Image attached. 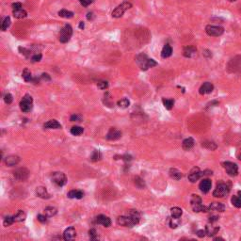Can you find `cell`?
I'll return each instance as SVG.
<instances>
[{
	"instance_id": "obj_48",
	"label": "cell",
	"mask_w": 241,
	"mask_h": 241,
	"mask_svg": "<svg viewBox=\"0 0 241 241\" xmlns=\"http://www.w3.org/2000/svg\"><path fill=\"white\" fill-rule=\"evenodd\" d=\"M47 216H46L45 214L44 215H42V214H40V215H38L37 216V219H38V220L40 221V222H42V223H44V222H46L47 221Z\"/></svg>"
},
{
	"instance_id": "obj_56",
	"label": "cell",
	"mask_w": 241,
	"mask_h": 241,
	"mask_svg": "<svg viewBox=\"0 0 241 241\" xmlns=\"http://www.w3.org/2000/svg\"><path fill=\"white\" fill-rule=\"evenodd\" d=\"M87 19H88L89 21L93 20V19H94V14H93L92 12H89V13L87 14Z\"/></svg>"
},
{
	"instance_id": "obj_10",
	"label": "cell",
	"mask_w": 241,
	"mask_h": 241,
	"mask_svg": "<svg viewBox=\"0 0 241 241\" xmlns=\"http://www.w3.org/2000/svg\"><path fill=\"white\" fill-rule=\"evenodd\" d=\"M29 175L28 170L26 168H18L13 172V176L16 180L18 181H25L27 179Z\"/></svg>"
},
{
	"instance_id": "obj_46",
	"label": "cell",
	"mask_w": 241,
	"mask_h": 241,
	"mask_svg": "<svg viewBox=\"0 0 241 241\" xmlns=\"http://www.w3.org/2000/svg\"><path fill=\"white\" fill-rule=\"evenodd\" d=\"M4 101H5V103L8 104V105H10V104L12 103L13 97H12V95L11 94V93H9V92L5 93V95H4Z\"/></svg>"
},
{
	"instance_id": "obj_60",
	"label": "cell",
	"mask_w": 241,
	"mask_h": 241,
	"mask_svg": "<svg viewBox=\"0 0 241 241\" xmlns=\"http://www.w3.org/2000/svg\"><path fill=\"white\" fill-rule=\"evenodd\" d=\"M229 1H236V0H229Z\"/></svg>"
},
{
	"instance_id": "obj_40",
	"label": "cell",
	"mask_w": 241,
	"mask_h": 241,
	"mask_svg": "<svg viewBox=\"0 0 241 241\" xmlns=\"http://www.w3.org/2000/svg\"><path fill=\"white\" fill-rule=\"evenodd\" d=\"M14 222H15L14 216H7L5 219H4L3 224H4L5 227H8V226H11V225L13 224Z\"/></svg>"
},
{
	"instance_id": "obj_12",
	"label": "cell",
	"mask_w": 241,
	"mask_h": 241,
	"mask_svg": "<svg viewBox=\"0 0 241 241\" xmlns=\"http://www.w3.org/2000/svg\"><path fill=\"white\" fill-rule=\"evenodd\" d=\"M204 175H205V172H201V170L198 167H194L193 169H191V170L189 173V180L191 183H195Z\"/></svg>"
},
{
	"instance_id": "obj_7",
	"label": "cell",
	"mask_w": 241,
	"mask_h": 241,
	"mask_svg": "<svg viewBox=\"0 0 241 241\" xmlns=\"http://www.w3.org/2000/svg\"><path fill=\"white\" fill-rule=\"evenodd\" d=\"M136 62L142 71H146V70H148L150 68V65H149L150 59H148V57L143 53L138 54V55L136 57Z\"/></svg>"
},
{
	"instance_id": "obj_5",
	"label": "cell",
	"mask_w": 241,
	"mask_h": 241,
	"mask_svg": "<svg viewBox=\"0 0 241 241\" xmlns=\"http://www.w3.org/2000/svg\"><path fill=\"white\" fill-rule=\"evenodd\" d=\"M51 180H52V182L55 184L57 186H59V188H61V186H63L66 184V182H67V177H66V175L63 173L56 172V173H52V175H51Z\"/></svg>"
},
{
	"instance_id": "obj_37",
	"label": "cell",
	"mask_w": 241,
	"mask_h": 241,
	"mask_svg": "<svg viewBox=\"0 0 241 241\" xmlns=\"http://www.w3.org/2000/svg\"><path fill=\"white\" fill-rule=\"evenodd\" d=\"M22 76H23V78H24V80L26 82H29V81H32V75H31V72L29 71V70L27 68H26L24 71H23L22 73Z\"/></svg>"
},
{
	"instance_id": "obj_9",
	"label": "cell",
	"mask_w": 241,
	"mask_h": 241,
	"mask_svg": "<svg viewBox=\"0 0 241 241\" xmlns=\"http://www.w3.org/2000/svg\"><path fill=\"white\" fill-rule=\"evenodd\" d=\"M117 223L121 226L124 227H133L137 225V222L132 219V217L127 215V216H120L117 219Z\"/></svg>"
},
{
	"instance_id": "obj_20",
	"label": "cell",
	"mask_w": 241,
	"mask_h": 241,
	"mask_svg": "<svg viewBox=\"0 0 241 241\" xmlns=\"http://www.w3.org/2000/svg\"><path fill=\"white\" fill-rule=\"evenodd\" d=\"M183 54L186 58H193L197 55V49L194 46H186L184 48Z\"/></svg>"
},
{
	"instance_id": "obj_41",
	"label": "cell",
	"mask_w": 241,
	"mask_h": 241,
	"mask_svg": "<svg viewBox=\"0 0 241 241\" xmlns=\"http://www.w3.org/2000/svg\"><path fill=\"white\" fill-rule=\"evenodd\" d=\"M118 106L121 108H127L130 106V101L127 98H122L118 101Z\"/></svg>"
},
{
	"instance_id": "obj_1",
	"label": "cell",
	"mask_w": 241,
	"mask_h": 241,
	"mask_svg": "<svg viewBox=\"0 0 241 241\" xmlns=\"http://www.w3.org/2000/svg\"><path fill=\"white\" fill-rule=\"evenodd\" d=\"M190 205L193 209L194 212H208V207L203 205V201H201V198L199 195L193 194L190 199Z\"/></svg>"
},
{
	"instance_id": "obj_50",
	"label": "cell",
	"mask_w": 241,
	"mask_h": 241,
	"mask_svg": "<svg viewBox=\"0 0 241 241\" xmlns=\"http://www.w3.org/2000/svg\"><path fill=\"white\" fill-rule=\"evenodd\" d=\"M70 121H71V122H80L81 121V118H80V116L76 115V114H74V115L71 116V118H70Z\"/></svg>"
},
{
	"instance_id": "obj_25",
	"label": "cell",
	"mask_w": 241,
	"mask_h": 241,
	"mask_svg": "<svg viewBox=\"0 0 241 241\" xmlns=\"http://www.w3.org/2000/svg\"><path fill=\"white\" fill-rule=\"evenodd\" d=\"M172 54H173V48H172V46H170V44H165L164 45V47H163L162 51H161V57L163 59H167V58H170V56H172Z\"/></svg>"
},
{
	"instance_id": "obj_58",
	"label": "cell",
	"mask_w": 241,
	"mask_h": 241,
	"mask_svg": "<svg viewBox=\"0 0 241 241\" xmlns=\"http://www.w3.org/2000/svg\"><path fill=\"white\" fill-rule=\"evenodd\" d=\"M214 239L215 240H223V238H221V237H215Z\"/></svg>"
},
{
	"instance_id": "obj_24",
	"label": "cell",
	"mask_w": 241,
	"mask_h": 241,
	"mask_svg": "<svg viewBox=\"0 0 241 241\" xmlns=\"http://www.w3.org/2000/svg\"><path fill=\"white\" fill-rule=\"evenodd\" d=\"M68 198L70 199H82L84 197V192L82 190H75L73 189L71 191H69L67 194Z\"/></svg>"
},
{
	"instance_id": "obj_23",
	"label": "cell",
	"mask_w": 241,
	"mask_h": 241,
	"mask_svg": "<svg viewBox=\"0 0 241 241\" xmlns=\"http://www.w3.org/2000/svg\"><path fill=\"white\" fill-rule=\"evenodd\" d=\"M194 144H195V141H194V139L192 138H186V139H184V141H183L182 148L185 151H189L191 148H193Z\"/></svg>"
},
{
	"instance_id": "obj_51",
	"label": "cell",
	"mask_w": 241,
	"mask_h": 241,
	"mask_svg": "<svg viewBox=\"0 0 241 241\" xmlns=\"http://www.w3.org/2000/svg\"><path fill=\"white\" fill-rule=\"evenodd\" d=\"M11 7H12V9L13 10H20V9H22V3H20V2H15V3H13L12 5H11Z\"/></svg>"
},
{
	"instance_id": "obj_4",
	"label": "cell",
	"mask_w": 241,
	"mask_h": 241,
	"mask_svg": "<svg viewBox=\"0 0 241 241\" xmlns=\"http://www.w3.org/2000/svg\"><path fill=\"white\" fill-rule=\"evenodd\" d=\"M132 8V4L130 2L124 1L122 2L121 5H119L118 7H116V9L112 11V17L114 18H120L122 17L123 13L125 12L127 10L131 9Z\"/></svg>"
},
{
	"instance_id": "obj_30",
	"label": "cell",
	"mask_w": 241,
	"mask_h": 241,
	"mask_svg": "<svg viewBox=\"0 0 241 241\" xmlns=\"http://www.w3.org/2000/svg\"><path fill=\"white\" fill-rule=\"evenodd\" d=\"M26 217H27V214L25 213V211H23V210H19L16 214L14 215V220H15V221H17V222L25 221Z\"/></svg>"
},
{
	"instance_id": "obj_19",
	"label": "cell",
	"mask_w": 241,
	"mask_h": 241,
	"mask_svg": "<svg viewBox=\"0 0 241 241\" xmlns=\"http://www.w3.org/2000/svg\"><path fill=\"white\" fill-rule=\"evenodd\" d=\"M36 194L38 197H40L42 199H49L50 198V194L48 193L47 189H46L44 186H39V188L36 189Z\"/></svg>"
},
{
	"instance_id": "obj_31",
	"label": "cell",
	"mask_w": 241,
	"mask_h": 241,
	"mask_svg": "<svg viewBox=\"0 0 241 241\" xmlns=\"http://www.w3.org/2000/svg\"><path fill=\"white\" fill-rule=\"evenodd\" d=\"M59 15L62 18H66V19H70V18H73L74 17V12L73 11H70L68 10H60L59 11Z\"/></svg>"
},
{
	"instance_id": "obj_52",
	"label": "cell",
	"mask_w": 241,
	"mask_h": 241,
	"mask_svg": "<svg viewBox=\"0 0 241 241\" xmlns=\"http://www.w3.org/2000/svg\"><path fill=\"white\" fill-rule=\"evenodd\" d=\"M41 78H42L43 80H44V81H50V80H51L50 75H49L48 74H45V73H43V74L41 75Z\"/></svg>"
},
{
	"instance_id": "obj_2",
	"label": "cell",
	"mask_w": 241,
	"mask_h": 241,
	"mask_svg": "<svg viewBox=\"0 0 241 241\" xmlns=\"http://www.w3.org/2000/svg\"><path fill=\"white\" fill-rule=\"evenodd\" d=\"M72 35H73V28H72L71 26L67 24V25H65L63 27L61 28L60 32H59V40L62 43H68L70 40H71Z\"/></svg>"
},
{
	"instance_id": "obj_22",
	"label": "cell",
	"mask_w": 241,
	"mask_h": 241,
	"mask_svg": "<svg viewBox=\"0 0 241 241\" xmlns=\"http://www.w3.org/2000/svg\"><path fill=\"white\" fill-rule=\"evenodd\" d=\"M43 126L44 128H47V129H60L61 124L57 120H50L47 122H45L43 124Z\"/></svg>"
},
{
	"instance_id": "obj_14",
	"label": "cell",
	"mask_w": 241,
	"mask_h": 241,
	"mask_svg": "<svg viewBox=\"0 0 241 241\" xmlns=\"http://www.w3.org/2000/svg\"><path fill=\"white\" fill-rule=\"evenodd\" d=\"M212 186V182L211 180H209L208 178H205V179H203L201 181L200 185H199V189L201 192L204 193H207L209 190L211 189Z\"/></svg>"
},
{
	"instance_id": "obj_11",
	"label": "cell",
	"mask_w": 241,
	"mask_h": 241,
	"mask_svg": "<svg viewBox=\"0 0 241 241\" xmlns=\"http://www.w3.org/2000/svg\"><path fill=\"white\" fill-rule=\"evenodd\" d=\"M223 168L224 170H226V173H228V175L230 176H236L238 173V168L236 166V164L230 161H226L223 163Z\"/></svg>"
},
{
	"instance_id": "obj_18",
	"label": "cell",
	"mask_w": 241,
	"mask_h": 241,
	"mask_svg": "<svg viewBox=\"0 0 241 241\" xmlns=\"http://www.w3.org/2000/svg\"><path fill=\"white\" fill-rule=\"evenodd\" d=\"M76 236V231L74 227H68L63 233V238L65 240H72Z\"/></svg>"
},
{
	"instance_id": "obj_57",
	"label": "cell",
	"mask_w": 241,
	"mask_h": 241,
	"mask_svg": "<svg viewBox=\"0 0 241 241\" xmlns=\"http://www.w3.org/2000/svg\"><path fill=\"white\" fill-rule=\"evenodd\" d=\"M85 27V24H84V22H80V24H79V28L80 29H83Z\"/></svg>"
},
{
	"instance_id": "obj_53",
	"label": "cell",
	"mask_w": 241,
	"mask_h": 241,
	"mask_svg": "<svg viewBox=\"0 0 241 241\" xmlns=\"http://www.w3.org/2000/svg\"><path fill=\"white\" fill-rule=\"evenodd\" d=\"M122 159L124 160L125 162H128V161H131L132 160V157L130 154H124V155H122Z\"/></svg>"
},
{
	"instance_id": "obj_36",
	"label": "cell",
	"mask_w": 241,
	"mask_h": 241,
	"mask_svg": "<svg viewBox=\"0 0 241 241\" xmlns=\"http://www.w3.org/2000/svg\"><path fill=\"white\" fill-rule=\"evenodd\" d=\"M11 18L9 16H6L3 20H2V23H1V30L2 31H6L8 28L10 27L11 26Z\"/></svg>"
},
{
	"instance_id": "obj_6",
	"label": "cell",
	"mask_w": 241,
	"mask_h": 241,
	"mask_svg": "<svg viewBox=\"0 0 241 241\" xmlns=\"http://www.w3.org/2000/svg\"><path fill=\"white\" fill-rule=\"evenodd\" d=\"M230 189L228 185L224 184V183H220L217 186V188L213 191V196L216 198H223L224 196H226L229 193Z\"/></svg>"
},
{
	"instance_id": "obj_59",
	"label": "cell",
	"mask_w": 241,
	"mask_h": 241,
	"mask_svg": "<svg viewBox=\"0 0 241 241\" xmlns=\"http://www.w3.org/2000/svg\"><path fill=\"white\" fill-rule=\"evenodd\" d=\"M238 159H239V160L241 161V153H240V154L238 155Z\"/></svg>"
},
{
	"instance_id": "obj_13",
	"label": "cell",
	"mask_w": 241,
	"mask_h": 241,
	"mask_svg": "<svg viewBox=\"0 0 241 241\" xmlns=\"http://www.w3.org/2000/svg\"><path fill=\"white\" fill-rule=\"evenodd\" d=\"M122 134L120 130L111 127L106 134V139H108V141H117V139L122 138Z\"/></svg>"
},
{
	"instance_id": "obj_34",
	"label": "cell",
	"mask_w": 241,
	"mask_h": 241,
	"mask_svg": "<svg viewBox=\"0 0 241 241\" xmlns=\"http://www.w3.org/2000/svg\"><path fill=\"white\" fill-rule=\"evenodd\" d=\"M180 223H181L180 217H173L172 219L170 220V221H169L170 227V228H173V229L177 228V227L180 225Z\"/></svg>"
},
{
	"instance_id": "obj_45",
	"label": "cell",
	"mask_w": 241,
	"mask_h": 241,
	"mask_svg": "<svg viewBox=\"0 0 241 241\" xmlns=\"http://www.w3.org/2000/svg\"><path fill=\"white\" fill-rule=\"evenodd\" d=\"M89 236L91 240H97L99 238L98 236V234H97V231L95 229H90L89 231Z\"/></svg>"
},
{
	"instance_id": "obj_17",
	"label": "cell",
	"mask_w": 241,
	"mask_h": 241,
	"mask_svg": "<svg viewBox=\"0 0 241 241\" xmlns=\"http://www.w3.org/2000/svg\"><path fill=\"white\" fill-rule=\"evenodd\" d=\"M20 162V157L18 155H14V154H11V155H9V157H7L5 158V163L7 166L9 167H13V166H16L18 163Z\"/></svg>"
},
{
	"instance_id": "obj_35",
	"label": "cell",
	"mask_w": 241,
	"mask_h": 241,
	"mask_svg": "<svg viewBox=\"0 0 241 241\" xmlns=\"http://www.w3.org/2000/svg\"><path fill=\"white\" fill-rule=\"evenodd\" d=\"M170 214H172V217H181L182 214H183V210L180 208V207H173L170 208Z\"/></svg>"
},
{
	"instance_id": "obj_47",
	"label": "cell",
	"mask_w": 241,
	"mask_h": 241,
	"mask_svg": "<svg viewBox=\"0 0 241 241\" xmlns=\"http://www.w3.org/2000/svg\"><path fill=\"white\" fill-rule=\"evenodd\" d=\"M43 56H42V54L41 53H36L34 54V55L32 56V58H31V61L32 62H38V61H40L42 59Z\"/></svg>"
},
{
	"instance_id": "obj_33",
	"label": "cell",
	"mask_w": 241,
	"mask_h": 241,
	"mask_svg": "<svg viewBox=\"0 0 241 241\" xmlns=\"http://www.w3.org/2000/svg\"><path fill=\"white\" fill-rule=\"evenodd\" d=\"M162 102H163V105H164L165 108H166V109H168V110H170L174 106V100L173 99H165V98H163Z\"/></svg>"
},
{
	"instance_id": "obj_54",
	"label": "cell",
	"mask_w": 241,
	"mask_h": 241,
	"mask_svg": "<svg viewBox=\"0 0 241 241\" xmlns=\"http://www.w3.org/2000/svg\"><path fill=\"white\" fill-rule=\"evenodd\" d=\"M205 234H206L205 230H198L197 231V236L199 237H204L205 236Z\"/></svg>"
},
{
	"instance_id": "obj_43",
	"label": "cell",
	"mask_w": 241,
	"mask_h": 241,
	"mask_svg": "<svg viewBox=\"0 0 241 241\" xmlns=\"http://www.w3.org/2000/svg\"><path fill=\"white\" fill-rule=\"evenodd\" d=\"M135 185L138 186V189H143V188H145L144 180L141 179V177H138V176H137V177L135 178Z\"/></svg>"
},
{
	"instance_id": "obj_38",
	"label": "cell",
	"mask_w": 241,
	"mask_h": 241,
	"mask_svg": "<svg viewBox=\"0 0 241 241\" xmlns=\"http://www.w3.org/2000/svg\"><path fill=\"white\" fill-rule=\"evenodd\" d=\"M70 132H71V134L73 136H80L83 133V132H84V129L81 126L75 125V126H73L71 128V131H70Z\"/></svg>"
},
{
	"instance_id": "obj_16",
	"label": "cell",
	"mask_w": 241,
	"mask_h": 241,
	"mask_svg": "<svg viewBox=\"0 0 241 241\" xmlns=\"http://www.w3.org/2000/svg\"><path fill=\"white\" fill-rule=\"evenodd\" d=\"M96 223L103 225L104 227H109L111 225V220L106 215H99L96 217Z\"/></svg>"
},
{
	"instance_id": "obj_39",
	"label": "cell",
	"mask_w": 241,
	"mask_h": 241,
	"mask_svg": "<svg viewBox=\"0 0 241 241\" xmlns=\"http://www.w3.org/2000/svg\"><path fill=\"white\" fill-rule=\"evenodd\" d=\"M101 158H102V154L100 153L99 150H94L92 152L91 155H90V160L91 161L96 162V161H99Z\"/></svg>"
},
{
	"instance_id": "obj_8",
	"label": "cell",
	"mask_w": 241,
	"mask_h": 241,
	"mask_svg": "<svg viewBox=\"0 0 241 241\" xmlns=\"http://www.w3.org/2000/svg\"><path fill=\"white\" fill-rule=\"evenodd\" d=\"M205 32L207 35L211 36V37H219L221 36L224 32V29L221 27L219 26H212V25H208L205 27Z\"/></svg>"
},
{
	"instance_id": "obj_49",
	"label": "cell",
	"mask_w": 241,
	"mask_h": 241,
	"mask_svg": "<svg viewBox=\"0 0 241 241\" xmlns=\"http://www.w3.org/2000/svg\"><path fill=\"white\" fill-rule=\"evenodd\" d=\"M79 3L83 6V7H88L90 6L91 3H93L94 0H78Z\"/></svg>"
},
{
	"instance_id": "obj_28",
	"label": "cell",
	"mask_w": 241,
	"mask_h": 241,
	"mask_svg": "<svg viewBox=\"0 0 241 241\" xmlns=\"http://www.w3.org/2000/svg\"><path fill=\"white\" fill-rule=\"evenodd\" d=\"M12 14H13V16L15 18H17V19H23V18H26L27 16V12L25 10H23V9L13 10Z\"/></svg>"
},
{
	"instance_id": "obj_32",
	"label": "cell",
	"mask_w": 241,
	"mask_h": 241,
	"mask_svg": "<svg viewBox=\"0 0 241 241\" xmlns=\"http://www.w3.org/2000/svg\"><path fill=\"white\" fill-rule=\"evenodd\" d=\"M57 213H58L57 208L54 207V206H47V207L44 209V214L47 216L48 217H54Z\"/></svg>"
},
{
	"instance_id": "obj_27",
	"label": "cell",
	"mask_w": 241,
	"mask_h": 241,
	"mask_svg": "<svg viewBox=\"0 0 241 241\" xmlns=\"http://www.w3.org/2000/svg\"><path fill=\"white\" fill-rule=\"evenodd\" d=\"M219 231H220V227H215V226H212V225H206V227H205V232L208 236H215Z\"/></svg>"
},
{
	"instance_id": "obj_55",
	"label": "cell",
	"mask_w": 241,
	"mask_h": 241,
	"mask_svg": "<svg viewBox=\"0 0 241 241\" xmlns=\"http://www.w3.org/2000/svg\"><path fill=\"white\" fill-rule=\"evenodd\" d=\"M219 219H220V217L217 216H212V217H209L208 220H209V222H210V223H213V222H216V221L219 220Z\"/></svg>"
},
{
	"instance_id": "obj_44",
	"label": "cell",
	"mask_w": 241,
	"mask_h": 241,
	"mask_svg": "<svg viewBox=\"0 0 241 241\" xmlns=\"http://www.w3.org/2000/svg\"><path fill=\"white\" fill-rule=\"evenodd\" d=\"M97 87L100 90H106L108 88V82L106 80H100L97 83Z\"/></svg>"
},
{
	"instance_id": "obj_3",
	"label": "cell",
	"mask_w": 241,
	"mask_h": 241,
	"mask_svg": "<svg viewBox=\"0 0 241 241\" xmlns=\"http://www.w3.org/2000/svg\"><path fill=\"white\" fill-rule=\"evenodd\" d=\"M33 107V98L29 94H26L20 101V108L23 112L27 113L32 110Z\"/></svg>"
},
{
	"instance_id": "obj_42",
	"label": "cell",
	"mask_w": 241,
	"mask_h": 241,
	"mask_svg": "<svg viewBox=\"0 0 241 241\" xmlns=\"http://www.w3.org/2000/svg\"><path fill=\"white\" fill-rule=\"evenodd\" d=\"M201 145H203L205 148H207V149L211 150V151L217 149V144L215 142H213V141H204Z\"/></svg>"
},
{
	"instance_id": "obj_21",
	"label": "cell",
	"mask_w": 241,
	"mask_h": 241,
	"mask_svg": "<svg viewBox=\"0 0 241 241\" xmlns=\"http://www.w3.org/2000/svg\"><path fill=\"white\" fill-rule=\"evenodd\" d=\"M208 210L216 212H223L225 210V206L221 203H212L208 206Z\"/></svg>"
},
{
	"instance_id": "obj_29",
	"label": "cell",
	"mask_w": 241,
	"mask_h": 241,
	"mask_svg": "<svg viewBox=\"0 0 241 241\" xmlns=\"http://www.w3.org/2000/svg\"><path fill=\"white\" fill-rule=\"evenodd\" d=\"M231 201L233 205L236 206V208H241V191H238V195L233 196Z\"/></svg>"
},
{
	"instance_id": "obj_26",
	"label": "cell",
	"mask_w": 241,
	"mask_h": 241,
	"mask_svg": "<svg viewBox=\"0 0 241 241\" xmlns=\"http://www.w3.org/2000/svg\"><path fill=\"white\" fill-rule=\"evenodd\" d=\"M169 173H170V176L172 177L173 179H174V180H180L181 178L183 177V173L180 172L179 170H177L175 168H172V169H170Z\"/></svg>"
},
{
	"instance_id": "obj_15",
	"label": "cell",
	"mask_w": 241,
	"mask_h": 241,
	"mask_svg": "<svg viewBox=\"0 0 241 241\" xmlns=\"http://www.w3.org/2000/svg\"><path fill=\"white\" fill-rule=\"evenodd\" d=\"M214 90V86L213 84L210 83V82H205L204 83L203 85L201 86V88L199 89V92L200 94L204 95V94H209V93H211Z\"/></svg>"
}]
</instances>
